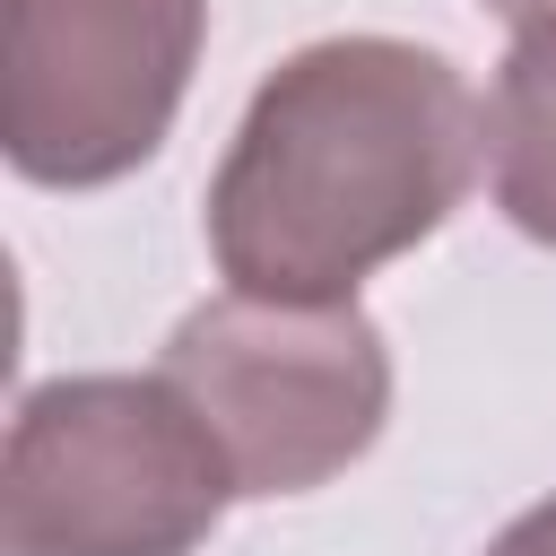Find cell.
<instances>
[{"label": "cell", "mask_w": 556, "mask_h": 556, "mask_svg": "<svg viewBox=\"0 0 556 556\" xmlns=\"http://www.w3.org/2000/svg\"><path fill=\"white\" fill-rule=\"evenodd\" d=\"M486 556H556V495H539L521 521H504L486 539Z\"/></svg>", "instance_id": "6"}, {"label": "cell", "mask_w": 556, "mask_h": 556, "mask_svg": "<svg viewBox=\"0 0 556 556\" xmlns=\"http://www.w3.org/2000/svg\"><path fill=\"white\" fill-rule=\"evenodd\" d=\"M226 504L235 469L165 374H61L35 382L9 417V556H191Z\"/></svg>", "instance_id": "2"}, {"label": "cell", "mask_w": 556, "mask_h": 556, "mask_svg": "<svg viewBox=\"0 0 556 556\" xmlns=\"http://www.w3.org/2000/svg\"><path fill=\"white\" fill-rule=\"evenodd\" d=\"M486 9H495L513 35H521V26H556V0H486Z\"/></svg>", "instance_id": "7"}, {"label": "cell", "mask_w": 556, "mask_h": 556, "mask_svg": "<svg viewBox=\"0 0 556 556\" xmlns=\"http://www.w3.org/2000/svg\"><path fill=\"white\" fill-rule=\"evenodd\" d=\"M486 182L495 208L556 252V26H521L486 87Z\"/></svg>", "instance_id": "5"}, {"label": "cell", "mask_w": 556, "mask_h": 556, "mask_svg": "<svg viewBox=\"0 0 556 556\" xmlns=\"http://www.w3.org/2000/svg\"><path fill=\"white\" fill-rule=\"evenodd\" d=\"M208 0H0V148L43 191L139 174L200 70Z\"/></svg>", "instance_id": "4"}, {"label": "cell", "mask_w": 556, "mask_h": 556, "mask_svg": "<svg viewBox=\"0 0 556 556\" xmlns=\"http://www.w3.org/2000/svg\"><path fill=\"white\" fill-rule=\"evenodd\" d=\"M486 104L460 61L400 35H321L287 52L208 182V252L235 295L348 304L417 252L478 182Z\"/></svg>", "instance_id": "1"}, {"label": "cell", "mask_w": 556, "mask_h": 556, "mask_svg": "<svg viewBox=\"0 0 556 556\" xmlns=\"http://www.w3.org/2000/svg\"><path fill=\"white\" fill-rule=\"evenodd\" d=\"M217 434L235 495H304L374 452L391 417V348L374 313L217 295L174 321L156 365Z\"/></svg>", "instance_id": "3"}]
</instances>
